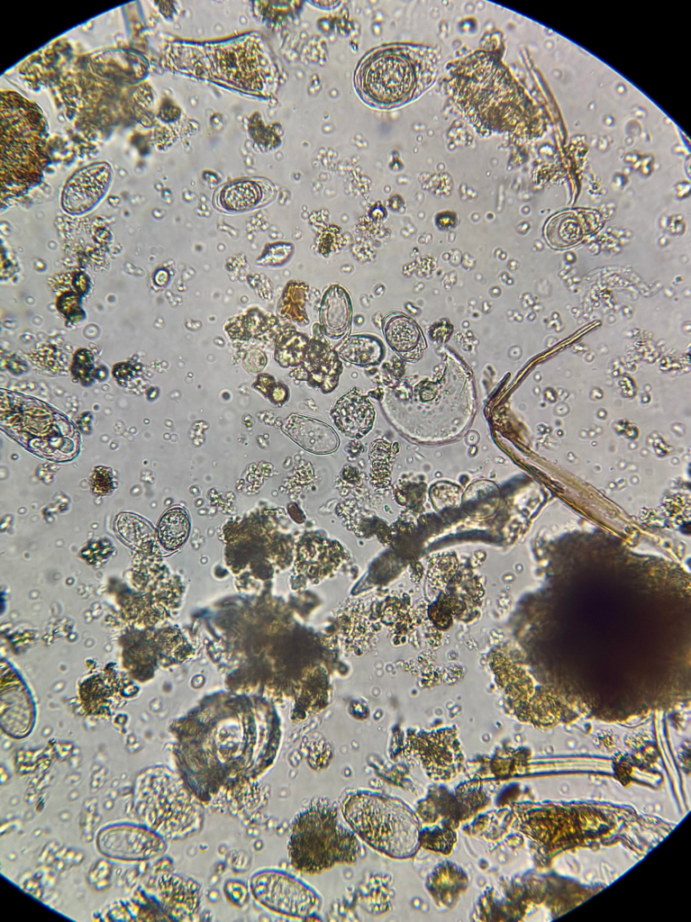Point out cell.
<instances>
[{
  "mask_svg": "<svg viewBox=\"0 0 691 922\" xmlns=\"http://www.w3.org/2000/svg\"><path fill=\"white\" fill-rule=\"evenodd\" d=\"M278 747L279 736L272 728L220 722L181 739L174 754L185 783L207 802L264 774L274 764Z\"/></svg>",
  "mask_w": 691,
  "mask_h": 922,
  "instance_id": "1",
  "label": "cell"
},
{
  "mask_svg": "<svg viewBox=\"0 0 691 922\" xmlns=\"http://www.w3.org/2000/svg\"><path fill=\"white\" fill-rule=\"evenodd\" d=\"M439 55L432 47L392 43L368 53L358 66L355 86L362 99L379 108L405 104L435 80Z\"/></svg>",
  "mask_w": 691,
  "mask_h": 922,
  "instance_id": "2",
  "label": "cell"
},
{
  "mask_svg": "<svg viewBox=\"0 0 691 922\" xmlns=\"http://www.w3.org/2000/svg\"><path fill=\"white\" fill-rule=\"evenodd\" d=\"M132 806L140 823L167 842L196 834L204 821L202 801L179 773L162 764L145 768L137 775Z\"/></svg>",
  "mask_w": 691,
  "mask_h": 922,
  "instance_id": "3",
  "label": "cell"
},
{
  "mask_svg": "<svg viewBox=\"0 0 691 922\" xmlns=\"http://www.w3.org/2000/svg\"><path fill=\"white\" fill-rule=\"evenodd\" d=\"M341 815L354 834L377 852L395 859L414 856L421 844L415 813L399 799L369 791L350 793Z\"/></svg>",
  "mask_w": 691,
  "mask_h": 922,
  "instance_id": "4",
  "label": "cell"
},
{
  "mask_svg": "<svg viewBox=\"0 0 691 922\" xmlns=\"http://www.w3.org/2000/svg\"><path fill=\"white\" fill-rule=\"evenodd\" d=\"M359 849L358 836L341 822L336 808L323 800L295 817L287 843L291 866L309 875L354 863Z\"/></svg>",
  "mask_w": 691,
  "mask_h": 922,
  "instance_id": "5",
  "label": "cell"
},
{
  "mask_svg": "<svg viewBox=\"0 0 691 922\" xmlns=\"http://www.w3.org/2000/svg\"><path fill=\"white\" fill-rule=\"evenodd\" d=\"M40 109L16 93L2 95V191L23 192L41 177L47 155Z\"/></svg>",
  "mask_w": 691,
  "mask_h": 922,
  "instance_id": "6",
  "label": "cell"
},
{
  "mask_svg": "<svg viewBox=\"0 0 691 922\" xmlns=\"http://www.w3.org/2000/svg\"><path fill=\"white\" fill-rule=\"evenodd\" d=\"M253 899L264 908L278 916L305 919L315 915L322 899L307 883L276 869H261L250 878Z\"/></svg>",
  "mask_w": 691,
  "mask_h": 922,
  "instance_id": "7",
  "label": "cell"
},
{
  "mask_svg": "<svg viewBox=\"0 0 691 922\" xmlns=\"http://www.w3.org/2000/svg\"><path fill=\"white\" fill-rule=\"evenodd\" d=\"M406 757L417 762L435 782H448L462 770L465 757L455 728L416 732L407 736Z\"/></svg>",
  "mask_w": 691,
  "mask_h": 922,
  "instance_id": "8",
  "label": "cell"
},
{
  "mask_svg": "<svg viewBox=\"0 0 691 922\" xmlns=\"http://www.w3.org/2000/svg\"><path fill=\"white\" fill-rule=\"evenodd\" d=\"M167 841L144 825L120 823L103 827L96 837L98 851L121 861H145L161 855Z\"/></svg>",
  "mask_w": 691,
  "mask_h": 922,
  "instance_id": "9",
  "label": "cell"
},
{
  "mask_svg": "<svg viewBox=\"0 0 691 922\" xmlns=\"http://www.w3.org/2000/svg\"><path fill=\"white\" fill-rule=\"evenodd\" d=\"M112 176L111 165L105 161L95 162L77 170L63 187V210L71 214H81L90 211L105 196Z\"/></svg>",
  "mask_w": 691,
  "mask_h": 922,
  "instance_id": "10",
  "label": "cell"
},
{
  "mask_svg": "<svg viewBox=\"0 0 691 922\" xmlns=\"http://www.w3.org/2000/svg\"><path fill=\"white\" fill-rule=\"evenodd\" d=\"M156 900L166 919L193 921L201 905V886L191 878L167 872L158 877Z\"/></svg>",
  "mask_w": 691,
  "mask_h": 922,
  "instance_id": "11",
  "label": "cell"
},
{
  "mask_svg": "<svg viewBox=\"0 0 691 922\" xmlns=\"http://www.w3.org/2000/svg\"><path fill=\"white\" fill-rule=\"evenodd\" d=\"M341 371V362L335 349L326 340L313 338L303 362L290 376L306 381L323 393H330L337 386Z\"/></svg>",
  "mask_w": 691,
  "mask_h": 922,
  "instance_id": "12",
  "label": "cell"
},
{
  "mask_svg": "<svg viewBox=\"0 0 691 922\" xmlns=\"http://www.w3.org/2000/svg\"><path fill=\"white\" fill-rule=\"evenodd\" d=\"M271 182L260 177L236 179L220 186L214 204L227 212H241L268 203L275 195Z\"/></svg>",
  "mask_w": 691,
  "mask_h": 922,
  "instance_id": "13",
  "label": "cell"
},
{
  "mask_svg": "<svg viewBox=\"0 0 691 922\" xmlns=\"http://www.w3.org/2000/svg\"><path fill=\"white\" fill-rule=\"evenodd\" d=\"M375 410L368 397L358 388L351 389L335 402L331 416L335 426L351 438H361L371 429Z\"/></svg>",
  "mask_w": 691,
  "mask_h": 922,
  "instance_id": "14",
  "label": "cell"
},
{
  "mask_svg": "<svg viewBox=\"0 0 691 922\" xmlns=\"http://www.w3.org/2000/svg\"><path fill=\"white\" fill-rule=\"evenodd\" d=\"M382 330L389 347L405 361H418L427 348L419 325L405 313H386L382 320Z\"/></svg>",
  "mask_w": 691,
  "mask_h": 922,
  "instance_id": "15",
  "label": "cell"
},
{
  "mask_svg": "<svg viewBox=\"0 0 691 922\" xmlns=\"http://www.w3.org/2000/svg\"><path fill=\"white\" fill-rule=\"evenodd\" d=\"M285 433L297 445L315 455L334 452L339 438L328 424L306 416L291 414L284 423Z\"/></svg>",
  "mask_w": 691,
  "mask_h": 922,
  "instance_id": "16",
  "label": "cell"
},
{
  "mask_svg": "<svg viewBox=\"0 0 691 922\" xmlns=\"http://www.w3.org/2000/svg\"><path fill=\"white\" fill-rule=\"evenodd\" d=\"M319 321L323 333L330 339H341L349 334L352 305L342 286L334 284L326 289L321 301Z\"/></svg>",
  "mask_w": 691,
  "mask_h": 922,
  "instance_id": "17",
  "label": "cell"
},
{
  "mask_svg": "<svg viewBox=\"0 0 691 922\" xmlns=\"http://www.w3.org/2000/svg\"><path fill=\"white\" fill-rule=\"evenodd\" d=\"M335 351L344 361L360 366L377 365L385 356L382 341L371 334L349 336L335 348Z\"/></svg>",
  "mask_w": 691,
  "mask_h": 922,
  "instance_id": "18",
  "label": "cell"
},
{
  "mask_svg": "<svg viewBox=\"0 0 691 922\" xmlns=\"http://www.w3.org/2000/svg\"><path fill=\"white\" fill-rule=\"evenodd\" d=\"M335 553L330 541L319 538H305L298 548L296 565L298 570L308 577L327 574L322 565L324 562L331 566V555Z\"/></svg>",
  "mask_w": 691,
  "mask_h": 922,
  "instance_id": "19",
  "label": "cell"
},
{
  "mask_svg": "<svg viewBox=\"0 0 691 922\" xmlns=\"http://www.w3.org/2000/svg\"><path fill=\"white\" fill-rule=\"evenodd\" d=\"M310 339L294 327L282 329L276 337L274 357L282 367H296L303 362Z\"/></svg>",
  "mask_w": 691,
  "mask_h": 922,
  "instance_id": "20",
  "label": "cell"
},
{
  "mask_svg": "<svg viewBox=\"0 0 691 922\" xmlns=\"http://www.w3.org/2000/svg\"><path fill=\"white\" fill-rule=\"evenodd\" d=\"M309 286L306 283L291 280L286 283L277 307V312L282 318L294 321L300 326L309 323L305 311Z\"/></svg>",
  "mask_w": 691,
  "mask_h": 922,
  "instance_id": "21",
  "label": "cell"
},
{
  "mask_svg": "<svg viewBox=\"0 0 691 922\" xmlns=\"http://www.w3.org/2000/svg\"><path fill=\"white\" fill-rule=\"evenodd\" d=\"M158 529L159 541L165 548H178L186 540L190 530L186 511L180 507L168 510L160 518Z\"/></svg>",
  "mask_w": 691,
  "mask_h": 922,
  "instance_id": "22",
  "label": "cell"
},
{
  "mask_svg": "<svg viewBox=\"0 0 691 922\" xmlns=\"http://www.w3.org/2000/svg\"><path fill=\"white\" fill-rule=\"evenodd\" d=\"M277 320L270 314H263L258 310H250L232 317L224 326L230 338L248 340L250 338L263 335L268 329L275 326Z\"/></svg>",
  "mask_w": 691,
  "mask_h": 922,
  "instance_id": "23",
  "label": "cell"
},
{
  "mask_svg": "<svg viewBox=\"0 0 691 922\" xmlns=\"http://www.w3.org/2000/svg\"><path fill=\"white\" fill-rule=\"evenodd\" d=\"M115 528L122 538L132 546H140L149 541L153 536L150 525L142 518L132 513H121L117 516Z\"/></svg>",
  "mask_w": 691,
  "mask_h": 922,
  "instance_id": "24",
  "label": "cell"
},
{
  "mask_svg": "<svg viewBox=\"0 0 691 922\" xmlns=\"http://www.w3.org/2000/svg\"><path fill=\"white\" fill-rule=\"evenodd\" d=\"M390 449V444L384 440H377L372 445L369 457L372 465L371 477L374 483L375 481L377 482L379 475L382 476V474L387 477L390 475L389 467L392 453Z\"/></svg>",
  "mask_w": 691,
  "mask_h": 922,
  "instance_id": "25",
  "label": "cell"
},
{
  "mask_svg": "<svg viewBox=\"0 0 691 922\" xmlns=\"http://www.w3.org/2000/svg\"><path fill=\"white\" fill-rule=\"evenodd\" d=\"M86 291L87 290L77 288L73 291L64 292L57 297V309L68 321H78L81 320V315L84 312L79 303L81 295L86 294Z\"/></svg>",
  "mask_w": 691,
  "mask_h": 922,
  "instance_id": "26",
  "label": "cell"
},
{
  "mask_svg": "<svg viewBox=\"0 0 691 922\" xmlns=\"http://www.w3.org/2000/svg\"><path fill=\"white\" fill-rule=\"evenodd\" d=\"M294 246L286 242L268 244L257 259L261 266L278 267L285 264L292 256Z\"/></svg>",
  "mask_w": 691,
  "mask_h": 922,
  "instance_id": "27",
  "label": "cell"
},
{
  "mask_svg": "<svg viewBox=\"0 0 691 922\" xmlns=\"http://www.w3.org/2000/svg\"><path fill=\"white\" fill-rule=\"evenodd\" d=\"M253 386L267 395L273 403H283L288 398L289 392L286 384L277 383L268 374L259 375Z\"/></svg>",
  "mask_w": 691,
  "mask_h": 922,
  "instance_id": "28",
  "label": "cell"
},
{
  "mask_svg": "<svg viewBox=\"0 0 691 922\" xmlns=\"http://www.w3.org/2000/svg\"><path fill=\"white\" fill-rule=\"evenodd\" d=\"M90 484L93 492L97 495L110 493L115 487L111 469L105 466L96 467L91 475Z\"/></svg>",
  "mask_w": 691,
  "mask_h": 922,
  "instance_id": "29",
  "label": "cell"
},
{
  "mask_svg": "<svg viewBox=\"0 0 691 922\" xmlns=\"http://www.w3.org/2000/svg\"><path fill=\"white\" fill-rule=\"evenodd\" d=\"M223 890L227 899L236 907H243L248 900V889L240 881H228Z\"/></svg>",
  "mask_w": 691,
  "mask_h": 922,
  "instance_id": "30",
  "label": "cell"
}]
</instances>
